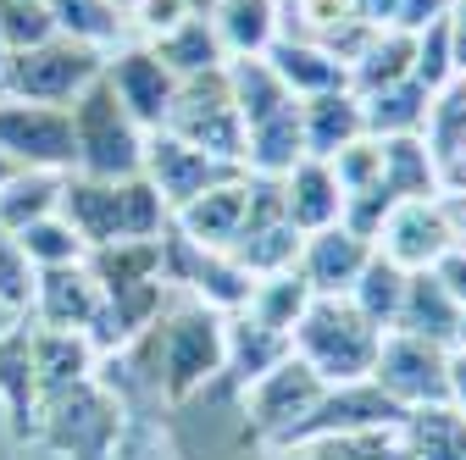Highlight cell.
<instances>
[{
	"label": "cell",
	"mask_w": 466,
	"mask_h": 460,
	"mask_svg": "<svg viewBox=\"0 0 466 460\" xmlns=\"http://www.w3.org/2000/svg\"><path fill=\"white\" fill-rule=\"evenodd\" d=\"M116 355L139 361L145 388H156L167 405H184V399L206 394L222 377V311L200 300L161 305V316Z\"/></svg>",
	"instance_id": "obj_1"
},
{
	"label": "cell",
	"mask_w": 466,
	"mask_h": 460,
	"mask_svg": "<svg viewBox=\"0 0 466 460\" xmlns=\"http://www.w3.org/2000/svg\"><path fill=\"white\" fill-rule=\"evenodd\" d=\"M228 89H233V105H239V128H245V172L283 178L306 155L300 95H289V84L267 67V55L228 62Z\"/></svg>",
	"instance_id": "obj_2"
},
{
	"label": "cell",
	"mask_w": 466,
	"mask_h": 460,
	"mask_svg": "<svg viewBox=\"0 0 466 460\" xmlns=\"http://www.w3.org/2000/svg\"><path fill=\"white\" fill-rule=\"evenodd\" d=\"M378 344H383V333L344 295H317L306 305V316L295 322V333H289V350H295L322 383H361V377H372Z\"/></svg>",
	"instance_id": "obj_3"
},
{
	"label": "cell",
	"mask_w": 466,
	"mask_h": 460,
	"mask_svg": "<svg viewBox=\"0 0 466 460\" xmlns=\"http://www.w3.org/2000/svg\"><path fill=\"white\" fill-rule=\"evenodd\" d=\"M73 172H84V178H134V172L145 166V128L128 117L123 105H116V95L106 89V78H95L73 105Z\"/></svg>",
	"instance_id": "obj_4"
},
{
	"label": "cell",
	"mask_w": 466,
	"mask_h": 460,
	"mask_svg": "<svg viewBox=\"0 0 466 460\" xmlns=\"http://www.w3.org/2000/svg\"><path fill=\"white\" fill-rule=\"evenodd\" d=\"M62 460H111L116 438H123V405L116 394L89 383H73L62 394H45L39 399V433Z\"/></svg>",
	"instance_id": "obj_5"
},
{
	"label": "cell",
	"mask_w": 466,
	"mask_h": 460,
	"mask_svg": "<svg viewBox=\"0 0 466 460\" xmlns=\"http://www.w3.org/2000/svg\"><path fill=\"white\" fill-rule=\"evenodd\" d=\"M161 134L184 139L228 166H245V128H239V105H233V89H228V67L178 78V95L167 105Z\"/></svg>",
	"instance_id": "obj_6"
},
{
	"label": "cell",
	"mask_w": 466,
	"mask_h": 460,
	"mask_svg": "<svg viewBox=\"0 0 466 460\" xmlns=\"http://www.w3.org/2000/svg\"><path fill=\"white\" fill-rule=\"evenodd\" d=\"M106 67V50L78 45L67 34H56L34 50H17L6 62V78H0V95L6 100H34V105H73Z\"/></svg>",
	"instance_id": "obj_7"
},
{
	"label": "cell",
	"mask_w": 466,
	"mask_h": 460,
	"mask_svg": "<svg viewBox=\"0 0 466 460\" xmlns=\"http://www.w3.org/2000/svg\"><path fill=\"white\" fill-rule=\"evenodd\" d=\"M322 388H328V383H322L295 350H289L267 377H256V383L239 394V411H245L250 433L261 438V449H295V438H300V427L311 422Z\"/></svg>",
	"instance_id": "obj_8"
},
{
	"label": "cell",
	"mask_w": 466,
	"mask_h": 460,
	"mask_svg": "<svg viewBox=\"0 0 466 460\" xmlns=\"http://www.w3.org/2000/svg\"><path fill=\"white\" fill-rule=\"evenodd\" d=\"M161 283L167 289H184L189 300L233 316V311H245L250 300V272L233 261L228 250H206L184 234H172V222H167V234H161Z\"/></svg>",
	"instance_id": "obj_9"
},
{
	"label": "cell",
	"mask_w": 466,
	"mask_h": 460,
	"mask_svg": "<svg viewBox=\"0 0 466 460\" xmlns=\"http://www.w3.org/2000/svg\"><path fill=\"white\" fill-rule=\"evenodd\" d=\"M455 245H461V216H455V200L450 195L400 200L389 211V222L378 227V239H372V250L389 255L405 272H433Z\"/></svg>",
	"instance_id": "obj_10"
},
{
	"label": "cell",
	"mask_w": 466,
	"mask_h": 460,
	"mask_svg": "<svg viewBox=\"0 0 466 460\" xmlns=\"http://www.w3.org/2000/svg\"><path fill=\"white\" fill-rule=\"evenodd\" d=\"M372 383L394 399L400 411L444 405L450 399V350L417 338V333H383L378 361H372Z\"/></svg>",
	"instance_id": "obj_11"
},
{
	"label": "cell",
	"mask_w": 466,
	"mask_h": 460,
	"mask_svg": "<svg viewBox=\"0 0 466 460\" xmlns=\"http://www.w3.org/2000/svg\"><path fill=\"white\" fill-rule=\"evenodd\" d=\"M0 155L28 172H73V117L67 105H34L0 95Z\"/></svg>",
	"instance_id": "obj_12"
},
{
	"label": "cell",
	"mask_w": 466,
	"mask_h": 460,
	"mask_svg": "<svg viewBox=\"0 0 466 460\" xmlns=\"http://www.w3.org/2000/svg\"><path fill=\"white\" fill-rule=\"evenodd\" d=\"M228 255L239 261L250 277H267V272L295 266V255H300V227L289 222V211H283L278 178H256V172H250V211H245V227H239V239H233Z\"/></svg>",
	"instance_id": "obj_13"
},
{
	"label": "cell",
	"mask_w": 466,
	"mask_h": 460,
	"mask_svg": "<svg viewBox=\"0 0 466 460\" xmlns=\"http://www.w3.org/2000/svg\"><path fill=\"white\" fill-rule=\"evenodd\" d=\"M100 78H106V89L116 95V105H123L145 134H156V128L167 123V105H172V95H178V78H172V67L161 62L145 39H139V45L106 50Z\"/></svg>",
	"instance_id": "obj_14"
},
{
	"label": "cell",
	"mask_w": 466,
	"mask_h": 460,
	"mask_svg": "<svg viewBox=\"0 0 466 460\" xmlns=\"http://www.w3.org/2000/svg\"><path fill=\"white\" fill-rule=\"evenodd\" d=\"M139 172L150 178V189L167 200V211H178L195 195H206V189H217L228 178H239L245 166H228V161H217V155H206V150H195V145H184V139H172V134L156 128L145 139V166Z\"/></svg>",
	"instance_id": "obj_15"
},
{
	"label": "cell",
	"mask_w": 466,
	"mask_h": 460,
	"mask_svg": "<svg viewBox=\"0 0 466 460\" xmlns=\"http://www.w3.org/2000/svg\"><path fill=\"white\" fill-rule=\"evenodd\" d=\"M400 405L372 383V377H361V383H328L322 388V399H317V411H311V422L300 427V438H295V449L300 444H311V438H333V433H372V427H400Z\"/></svg>",
	"instance_id": "obj_16"
},
{
	"label": "cell",
	"mask_w": 466,
	"mask_h": 460,
	"mask_svg": "<svg viewBox=\"0 0 466 460\" xmlns=\"http://www.w3.org/2000/svg\"><path fill=\"white\" fill-rule=\"evenodd\" d=\"M367 261H372V245L361 234H350L344 222H333V227H322V234H306L300 239L295 272L306 277L311 295H350Z\"/></svg>",
	"instance_id": "obj_17"
},
{
	"label": "cell",
	"mask_w": 466,
	"mask_h": 460,
	"mask_svg": "<svg viewBox=\"0 0 466 460\" xmlns=\"http://www.w3.org/2000/svg\"><path fill=\"white\" fill-rule=\"evenodd\" d=\"M245 211H250V172H239V178H228V184L195 195L189 205H178L172 211V234H184L206 250H233V239L245 227Z\"/></svg>",
	"instance_id": "obj_18"
},
{
	"label": "cell",
	"mask_w": 466,
	"mask_h": 460,
	"mask_svg": "<svg viewBox=\"0 0 466 460\" xmlns=\"http://www.w3.org/2000/svg\"><path fill=\"white\" fill-rule=\"evenodd\" d=\"M123 184V178H116ZM106 184V178H84V172H67L62 178V200H56V216H62L73 234L100 250L123 239V189Z\"/></svg>",
	"instance_id": "obj_19"
},
{
	"label": "cell",
	"mask_w": 466,
	"mask_h": 460,
	"mask_svg": "<svg viewBox=\"0 0 466 460\" xmlns=\"http://www.w3.org/2000/svg\"><path fill=\"white\" fill-rule=\"evenodd\" d=\"M283 355H289V333L256 322L250 311L222 316V383L233 394H245L256 377H267Z\"/></svg>",
	"instance_id": "obj_20"
},
{
	"label": "cell",
	"mask_w": 466,
	"mask_h": 460,
	"mask_svg": "<svg viewBox=\"0 0 466 460\" xmlns=\"http://www.w3.org/2000/svg\"><path fill=\"white\" fill-rule=\"evenodd\" d=\"M39 327H67V333H89V322L100 316V283L89 277V266H56V272H34V305Z\"/></svg>",
	"instance_id": "obj_21"
},
{
	"label": "cell",
	"mask_w": 466,
	"mask_h": 460,
	"mask_svg": "<svg viewBox=\"0 0 466 460\" xmlns=\"http://www.w3.org/2000/svg\"><path fill=\"white\" fill-rule=\"evenodd\" d=\"M278 189H283V211H289V222L300 227V239L306 234H322V227H333L344 216V189L333 178V166L317 161V155H300L278 178Z\"/></svg>",
	"instance_id": "obj_22"
},
{
	"label": "cell",
	"mask_w": 466,
	"mask_h": 460,
	"mask_svg": "<svg viewBox=\"0 0 466 460\" xmlns=\"http://www.w3.org/2000/svg\"><path fill=\"white\" fill-rule=\"evenodd\" d=\"M461 316H466V305L450 295V283H444L439 272H411V277H405L400 316H394L389 333H417V338H428V344H444V350H455Z\"/></svg>",
	"instance_id": "obj_23"
},
{
	"label": "cell",
	"mask_w": 466,
	"mask_h": 460,
	"mask_svg": "<svg viewBox=\"0 0 466 460\" xmlns=\"http://www.w3.org/2000/svg\"><path fill=\"white\" fill-rule=\"evenodd\" d=\"M300 139L306 155L328 161L344 145L367 139V117H361V95L356 89H328V95H306L300 100Z\"/></svg>",
	"instance_id": "obj_24"
},
{
	"label": "cell",
	"mask_w": 466,
	"mask_h": 460,
	"mask_svg": "<svg viewBox=\"0 0 466 460\" xmlns=\"http://www.w3.org/2000/svg\"><path fill=\"white\" fill-rule=\"evenodd\" d=\"M28 355H34L39 399L45 394H62L73 383H89L95 377V361H100V350L89 344V333H67V327H34L28 333Z\"/></svg>",
	"instance_id": "obj_25"
},
{
	"label": "cell",
	"mask_w": 466,
	"mask_h": 460,
	"mask_svg": "<svg viewBox=\"0 0 466 460\" xmlns=\"http://www.w3.org/2000/svg\"><path fill=\"white\" fill-rule=\"evenodd\" d=\"M378 184L394 200H433V195H444V184H439V155L428 150L422 134L378 139Z\"/></svg>",
	"instance_id": "obj_26"
},
{
	"label": "cell",
	"mask_w": 466,
	"mask_h": 460,
	"mask_svg": "<svg viewBox=\"0 0 466 460\" xmlns=\"http://www.w3.org/2000/svg\"><path fill=\"white\" fill-rule=\"evenodd\" d=\"M145 45L172 67V78H195V73L228 67V50H222V39H217V28H211L206 0H200V6H195L184 23H172L167 34H156V39H145Z\"/></svg>",
	"instance_id": "obj_27"
},
{
	"label": "cell",
	"mask_w": 466,
	"mask_h": 460,
	"mask_svg": "<svg viewBox=\"0 0 466 460\" xmlns=\"http://www.w3.org/2000/svg\"><path fill=\"white\" fill-rule=\"evenodd\" d=\"M211 28L228 50V62L245 55H267L278 39V0H206Z\"/></svg>",
	"instance_id": "obj_28"
},
{
	"label": "cell",
	"mask_w": 466,
	"mask_h": 460,
	"mask_svg": "<svg viewBox=\"0 0 466 460\" xmlns=\"http://www.w3.org/2000/svg\"><path fill=\"white\" fill-rule=\"evenodd\" d=\"M267 67L289 84V95H328V89H350V73H344V62L333 50H322V45H306V39H272V50H267Z\"/></svg>",
	"instance_id": "obj_29"
},
{
	"label": "cell",
	"mask_w": 466,
	"mask_h": 460,
	"mask_svg": "<svg viewBox=\"0 0 466 460\" xmlns=\"http://www.w3.org/2000/svg\"><path fill=\"white\" fill-rule=\"evenodd\" d=\"M28 333L34 327H23V322L0 333V405H6V416H12V427L23 438L39 433V383H34Z\"/></svg>",
	"instance_id": "obj_30"
},
{
	"label": "cell",
	"mask_w": 466,
	"mask_h": 460,
	"mask_svg": "<svg viewBox=\"0 0 466 460\" xmlns=\"http://www.w3.org/2000/svg\"><path fill=\"white\" fill-rule=\"evenodd\" d=\"M405 460H466V416L450 405H417L400 416Z\"/></svg>",
	"instance_id": "obj_31"
},
{
	"label": "cell",
	"mask_w": 466,
	"mask_h": 460,
	"mask_svg": "<svg viewBox=\"0 0 466 460\" xmlns=\"http://www.w3.org/2000/svg\"><path fill=\"white\" fill-rule=\"evenodd\" d=\"M411 55H417V34L372 28L367 45L350 55V89H356V95H378L389 84H405V78H411Z\"/></svg>",
	"instance_id": "obj_32"
},
{
	"label": "cell",
	"mask_w": 466,
	"mask_h": 460,
	"mask_svg": "<svg viewBox=\"0 0 466 460\" xmlns=\"http://www.w3.org/2000/svg\"><path fill=\"white\" fill-rule=\"evenodd\" d=\"M89 277L100 283V295L139 289V283H161V239H116L84 255Z\"/></svg>",
	"instance_id": "obj_33"
},
{
	"label": "cell",
	"mask_w": 466,
	"mask_h": 460,
	"mask_svg": "<svg viewBox=\"0 0 466 460\" xmlns=\"http://www.w3.org/2000/svg\"><path fill=\"white\" fill-rule=\"evenodd\" d=\"M428 105L433 95L405 78V84H389L378 95H361V117H367V139H394V134H422L428 128Z\"/></svg>",
	"instance_id": "obj_34"
},
{
	"label": "cell",
	"mask_w": 466,
	"mask_h": 460,
	"mask_svg": "<svg viewBox=\"0 0 466 460\" xmlns=\"http://www.w3.org/2000/svg\"><path fill=\"white\" fill-rule=\"evenodd\" d=\"M45 6H50L56 34H67L78 45H95V50H116V45H123L128 17L116 12V0H45Z\"/></svg>",
	"instance_id": "obj_35"
},
{
	"label": "cell",
	"mask_w": 466,
	"mask_h": 460,
	"mask_svg": "<svg viewBox=\"0 0 466 460\" xmlns=\"http://www.w3.org/2000/svg\"><path fill=\"white\" fill-rule=\"evenodd\" d=\"M311 300H317V295L306 289V277H300L295 266H283V272H267V277H256V283H250L245 311H250L256 322L278 327V333H295V322L306 316V305H311Z\"/></svg>",
	"instance_id": "obj_36"
},
{
	"label": "cell",
	"mask_w": 466,
	"mask_h": 460,
	"mask_svg": "<svg viewBox=\"0 0 466 460\" xmlns=\"http://www.w3.org/2000/svg\"><path fill=\"white\" fill-rule=\"evenodd\" d=\"M405 277H411V272L394 266L389 255H378V250H372V261L361 266L356 289H350L344 300L356 305V311H361L378 333H389V327H394V316H400V300H405Z\"/></svg>",
	"instance_id": "obj_37"
},
{
	"label": "cell",
	"mask_w": 466,
	"mask_h": 460,
	"mask_svg": "<svg viewBox=\"0 0 466 460\" xmlns=\"http://www.w3.org/2000/svg\"><path fill=\"white\" fill-rule=\"evenodd\" d=\"M62 178H67V172H28V166H23L17 178L0 189V227H6V234H17V227L50 216L56 200H62Z\"/></svg>",
	"instance_id": "obj_38"
},
{
	"label": "cell",
	"mask_w": 466,
	"mask_h": 460,
	"mask_svg": "<svg viewBox=\"0 0 466 460\" xmlns=\"http://www.w3.org/2000/svg\"><path fill=\"white\" fill-rule=\"evenodd\" d=\"M17 250L28 255V266L34 272H56V266H78L84 255H89V245L73 234V227L62 222V216H39V222H28V227H17Z\"/></svg>",
	"instance_id": "obj_39"
},
{
	"label": "cell",
	"mask_w": 466,
	"mask_h": 460,
	"mask_svg": "<svg viewBox=\"0 0 466 460\" xmlns=\"http://www.w3.org/2000/svg\"><path fill=\"white\" fill-rule=\"evenodd\" d=\"M428 150L439 155V166H450L461 150H466V73L455 84H444L428 105V128H422Z\"/></svg>",
	"instance_id": "obj_40"
},
{
	"label": "cell",
	"mask_w": 466,
	"mask_h": 460,
	"mask_svg": "<svg viewBox=\"0 0 466 460\" xmlns=\"http://www.w3.org/2000/svg\"><path fill=\"white\" fill-rule=\"evenodd\" d=\"M300 455H306V460H405V449H400V427L311 438V444H300Z\"/></svg>",
	"instance_id": "obj_41"
},
{
	"label": "cell",
	"mask_w": 466,
	"mask_h": 460,
	"mask_svg": "<svg viewBox=\"0 0 466 460\" xmlns=\"http://www.w3.org/2000/svg\"><path fill=\"white\" fill-rule=\"evenodd\" d=\"M411 78H417L428 95H439L444 84H455V78H461V73H455V50H450V23H444V17H439V23H428V28L417 34Z\"/></svg>",
	"instance_id": "obj_42"
},
{
	"label": "cell",
	"mask_w": 466,
	"mask_h": 460,
	"mask_svg": "<svg viewBox=\"0 0 466 460\" xmlns=\"http://www.w3.org/2000/svg\"><path fill=\"white\" fill-rule=\"evenodd\" d=\"M45 39H56V23H50L45 0H0V45H6L12 55L34 50Z\"/></svg>",
	"instance_id": "obj_43"
},
{
	"label": "cell",
	"mask_w": 466,
	"mask_h": 460,
	"mask_svg": "<svg viewBox=\"0 0 466 460\" xmlns=\"http://www.w3.org/2000/svg\"><path fill=\"white\" fill-rule=\"evenodd\" d=\"M0 305L6 311H28L34 305V266H28V255L17 250V239L0 227Z\"/></svg>",
	"instance_id": "obj_44"
},
{
	"label": "cell",
	"mask_w": 466,
	"mask_h": 460,
	"mask_svg": "<svg viewBox=\"0 0 466 460\" xmlns=\"http://www.w3.org/2000/svg\"><path fill=\"white\" fill-rule=\"evenodd\" d=\"M394 205H400V200H394L383 184H367V189H356V195H344V216H339V222L350 227V234H361V239L372 245V239H378V227L389 222Z\"/></svg>",
	"instance_id": "obj_45"
},
{
	"label": "cell",
	"mask_w": 466,
	"mask_h": 460,
	"mask_svg": "<svg viewBox=\"0 0 466 460\" xmlns=\"http://www.w3.org/2000/svg\"><path fill=\"white\" fill-rule=\"evenodd\" d=\"M328 166H333V178H339V189H344V195H356V189L378 184V139H356V145H344L339 155H328Z\"/></svg>",
	"instance_id": "obj_46"
},
{
	"label": "cell",
	"mask_w": 466,
	"mask_h": 460,
	"mask_svg": "<svg viewBox=\"0 0 466 460\" xmlns=\"http://www.w3.org/2000/svg\"><path fill=\"white\" fill-rule=\"evenodd\" d=\"M195 6H200V0H134V12H128V17L145 28V39H156V34H167L172 23H184Z\"/></svg>",
	"instance_id": "obj_47"
},
{
	"label": "cell",
	"mask_w": 466,
	"mask_h": 460,
	"mask_svg": "<svg viewBox=\"0 0 466 460\" xmlns=\"http://www.w3.org/2000/svg\"><path fill=\"white\" fill-rule=\"evenodd\" d=\"M450 6H455V0H394V23H389V28H400V34H422L428 23L450 17Z\"/></svg>",
	"instance_id": "obj_48"
},
{
	"label": "cell",
	"mask_w": 466,
	"mask_h": 460,
	"mask_svg": "<svg viewBox=\"0 0 466 460\" xmlns=\"http://www.w3.org/2000/svg\"><path fill=\"white\" fill-rule=\"evenodd\" d=\"M444 23H450V50H455V73H466V0H455Z\"/></svg>",
	"instance_id": "obj_49"
},
{
	"label": "cell",
	"mask_w": 466,
	"mask_h": 460,
	"mask_svg": "<svg viewBox=\"0 0 466 460\" xmlns=\"http://www.w3.org/2000/svg\"><path fill=\"white\" fill-rule=\"evenodd\" d=\"M450 405L466 416V350H450Z\"/></svg>",
	"instance_id": "obj_50"
},
{
	"label": "cell",
	"mask_w": 466,
	"mask_h": 460,
	"mask_svg": "<svg viewBox=\"0 0 466 460\" xmlns=\"http://www.w3.org/2000/svg\"><path fill=\"white\" fill-rule=\"evenodd\" d=\"M17 172H23V166H17V161H12V155H0V189H6V184H12V178H17Z\"/></svg>",
	"instance_id": "obj_51"
},
{
	"label": "cell",
	"mask_w": 466,
	"mask_h": 460,
	"mask_svg": "<svg viewBox=\"0 0 466 460\" xmlns=\"http://www.w3.org/2000/svg\"><path fill=\"white\" fill-rule=\"evenodd\" d=\"M6 327H17V311H6V305H0V333H6Z\"/></svg>",
	"instance_id": "obj_52"
},
{
	"label": "cell",
	"mask_w": 466,
	"mask_h": 460,
	"mask_svg": "<svg viewBox=\"0 0 466 460\" xmlns=\"http://www.w3.org/2000/svg\"><path fill=\"white\" fill-rule=\"evenodd\" d=\"M6 62H12V50H6V45H0V78H6Z\"/></svg>",
	"instance_id": "obj_53"
},
{
	"label": "cell",
	"mask_w": 466,
	"mask_h": 460,
	"mask_svg": "<svg viewBox=\"0 0 466 460\" xmlns=\"http://www.w3.org/2000/svg\"><path fill=\"white\" fill-rule=\"evenodd\" d=\"M455 350H466V316H461V333H455Z\"/></svg>",
	"instance_id": "obj_54"
},
{
	"label": "cell",
	"mask_w": 466,
	"mask_h": 460,
	"mask_svg": "<svg viewBox=\"0 0 466 460\" xmlns=\"http://www.w3.org/2000/svg\"><path fill=\"white\" fill-rule=\"evenodd\" d=\"M261 460H267V455H261Z\"/></svg>",
	"instance_id": "obj_55"
}]
</instances>
